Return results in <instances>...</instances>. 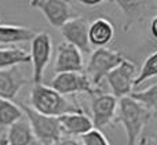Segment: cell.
Listing matches in <instances>:
<instances>
[{
  "instance_id": "6da1fadb",
  "label": "cell",
  "mask_w": 157,
  "mask_h": 145,
  "mask_svg": "<svg viewBox=\"0 0 157 145\" xmlns=\"http://www.w3.org/2000/svg\"><path fill=\"white\" fill-rule=\"evenodd\" d=\"M30 108L41 115L52 118H59L68 113L84 112L81 107L43 83L33 86L30 91Z\"/></svg>"
},
{
  "instance_id": "7a4b0ae2",
  "label": "cell",
  "mask_w": 157,
  "mask_h": 145,
  "mask_svg": "<svg viewBox=\"0 0 157 145\" xmlns=\"http://www.w3.org/2000/svg\"><path fill=\"white\" fill-rule=\"evenodd\" d=\"M117 120L121 122L127 134V145H135L142 135L145 126L147 124L152 113L141 105L138 101L132 100L130 96L120 98L117 107Z\"/></svg>"
},
{
  "instance_id": "3957f363",
  "label": "cell",
  "mask_w": 157,
  "mask_h": 145,
  "mask_svg": "<svg viewBox=\"0 0 157 145\" xmlns=\"http://www.w3.org/2000/svg\"><path fill=\"white\" fill-rule=\"evenodd\" d=\"M18 105L26 116V120L29 122L36 141L40 145H57L58 141L63 137L58 118L41 115L26 104Z\"/></svg>"
},
{
  "instance_id": "277c9868",
  "label": "cell",
  "mask_w": 157,
  "mask_h": 145,
  "mask_svg": "<svg viewBox=\"0 0 157 145\" xmlns=\"http://www.w3.org/2000/svg\"><path fill=\"white\" fill-rule=\"evenodd\" d=\"M124 60L125 58L119 51L109 50L106 47L95 49L91 53V57L87 62L84 73L90 79L91 84L97 88L101 84L103 77H106L109 72H112L116 66H119Z\"/></svg>"
},
{
  "instance_id": "5b68a950",
  "label": "cell",
  "mask_w": 157,
  "mask_h": 145,
  "mask_svg": "<svg viewBox=\"0 0 157 145\" xmlns=\"http://www.w3.org/2000/svg\"><path fill=\"white\" fill-rule=\"evenodd\" d=\"M52 54V41L51 36L47 32H39L30 41V64L33 68L32 79L35 84L41 83L47 65L51 60Z\"/></svg>"
},
{
  "instance_id": "8992f818",
  "label": "cell",
  "mask_w": 157,
  "mask_h": 145,
  "mask_svg": "<svg viewBox=\"0 0 157 145\" xmlns=\"http://www.w3.org/2000/svg\"><path fill=\"white\" fill-rule=\"evenodd\" d=\"M138 76V68L132 61L125 58L119 66L109 72L105 79L116 98H124L131 96L135 79Z\"/></svg>"
},
{
  "instance_id": "52a82bcc",
  "label": "cell",
  "mask_w": 157,
  "mask_h": 145,
  "mask_svg": "<svg viewBox=\"0 0 157 145\" xmlns=\"http://www.w3.org/2000/svg\"><path fill=\"white\" fill-rule=\"evenodd\" d=\"M50 87L65 97L77 93H88L90 96L97 93V88L91 84L84 71L57 73L50 82Z\"/></svg>"
},
{
  "instance_id": "ba28073f",
  "label": "cell",
  "mask_w": 157,
  "mask_h": 145,
  "mask_svg": "<svg viewBox=\"0 0 157 145\" xmlns=\"http://www.w3.org/2000/svg\"><path fill=\"white\" fill-rule=\"evenodd\" d=\"M119 100L113 94L95 93L91 96V120L94 129H103L112 122L117 115Z\"/></svg>"
},
{
  "instance_id": "9c48e42d",
  "label": "cell",
  "mask_w": 157,
  "mask_h": 145,
  "mask_svg": "<svg viewBox=\"0 0 157 145\" xmlns=\"http://www.w3.org/2000/svg\"><path fill=\"white\" fill-rule=\"evenodd\" d=\"M30 7L40 10L48 24L58 29L73 18L71 4L63 0H33L30 2Z\"/></svg>"
},
{
  "instance_id": "30bf717a",
  "label": "cell",
  "mask_w": 157,
  "mask_h": 145,
  "mask_svg": "<svg viewBox=\"0 0 157 145\" xmlns=\"http://www.w3.org/2000/svg\"><path fill=\"white\" fill-rule=\"evenodd\" d=\"M61 35L66 43L72 44L80 53H91V46L88 41V24L83 17H73L62 28Z\"/></svg>"
},
{
  "instance_id": "8fae6325",
  "label": "cell",
  "mask_w": 157,
  "mask_h": 145,
  "mask_svg": "<svg viewBox=\"0 0 157 145\" xmlns=\"http://www.w3.org/2000/svg\"><path fill=\"white\" fill-rule=\"evenodd\" d=\"M55 73H66V72H83L84 60L81 53L75 46L62 41L57 47V57L54 65Z\"/></svg>"
},
{
  "instance_id": "7c38bea8",
  "label": "cell",
  "mask_w": 157,
  "mask_h": 145,
  "mask_svg": "<svg viewBox=\"0 0 157 145\" xmlns=\"http://www.w3.org/2000/svg\"><path fill=\"white\" fill-rule=\"evenodd\" d=\"M26 83L28 79L24 77L17 66L10 69H0V98L13 101Z\"/></svg>"
},
{
  "instance_id": "4fadbf2b",
  "label": "cell",
  "mask_w": 157,
  "mask_h": 145,
  "mask_svg": "<svg viewBox=\"0 0 157 145\" xmlns=\"http://www.w3.org/2000/svg\"><path fill=\"white\" fill-rule=\"evenodd\" d=\"M58 120H59L63 135L66 137H77V135L81 137L94 129L91 118H88L84 112L68 113V115L59 116Z\"/></svg>"
},
{
  "instance_id": "5bb4252c",
  "label": "cell",
  "mask_w": 157,
  "mask_h": 145,
  "mask_svg": "<svg viewBox=\"0 0 157 145\" xmlns=\"http://www.w3.org/2000/svg\"><path fill=\"white\" fill-rule=\"evenodd\" d=\"M114 37V26L109 19L97 18L88 25V41L90 46L97 49L108 46Z\"/></svg>"
},
{
  "instance_id": "9a60e30c",
  "label": "cell",
  "mask_w": 157,
  "mask_h": 145,
  "mask_svg": "<svg viewBox=\"0 0 157 145\" xmlns=\"http://www.w3.org/2000/svg\"><path fill=\"white\" fill-rule=\"evenodd\" d=\"M7 145H36L35 135L30 129V124L28 120H18L17 123L11 124L7 134L4 135Z\"/></svg>"
},
{
  "instance_id": "2e32d148",
  "label": "cell",
  "mask_w": 157,
  "mask_h": 145,
  "mask_svg": "<svg viewBox=\"0 0 157 145\" xmlns=\"http://www.w3.org/2000/svg\"><path fill=\"white\" fill-rule=\"evenodd\" d=\"M36 32L25 26L0 25V44H18L32 41Z\"/></svg>"
},
{
  "instance_id": "e0dca14e",
  "label": "cell",
  "mask_w": 157,
  "mask_h": 145,
  "mask_svg": "<svg viewBox=\"0 0 157 145\" xmlns=\"http://www.w3.org/2000/svg\"><path fill=\"white\" fill-rule=\"evenodd\" d=\"M30 62V57L25 50L18 47L0 49V69L15 68L17 65Z\"/></svg>"
},
{
  "instance_id": "ac0fdd59",
  "label": "cell",
  "mask_w": 157,
  "mask_h": 145,
  "mask_svg": "<svg viewBox=\"0 0 157 145\" xmlns=\"http://www.w3.org/2000/svg\"><path fill=\"white\" fill-rule=\"evenodd\" d=\"M22 116L24 112L18 104L0 98V127H10L11 124L21 120Z\"/></svg>"
},
{
  "instance_id": "d6986e66",
  "label": "cell",
  "mask_w": 157,
  "mask_h": 145,
  "mask_svg": "<svg viewBox=\"0 0 157 145\" xmlns=\"http://www.w3.org/2000/svg\"><path fill=\"white\" fill-rule=\"evenodd\" d=\"M130 97L135 101H138L141 105H144L149 112L153 111V112L157 113V83L145 88V90L131 93Z\"/></svg>"
},
{
  "instance_id": "ffe728a7",
  "label": "cell",
  "mask_w": 157,
  "mask_h": 145,
  "mask_svg": "<svg viewBox=\"0 0 157 145\" xmlns=\"http://www.w3.org/2000/svg\"><path fill=\"white\" fill-rule=\"evenodd\" d=\"M117 6L125 13V30L130 29V26L135 22L139 17V13L145 8V2H125V0H116Z\"/></svg>"
},
{
  "instance_id": "44dd1931",
  "label": "cell",
  "mask_w": 157,
  "mask_h": 145,
  "mask_svg": "<svg viewBox=\"0 0 157 145\" xmlns=\"http://www.w3.org/2000/svg\"><path fill=\"white\" fill-rule=\"evenodd\" d=\"M155 76H157V50L145 60L144 65L141 66V69L138 72V76H136L134 86L142 84L145 80L150 79V77H155Z\"/></svg>"
},
{
  "instance_id": "7402d4cb",
  "label": "cell",
  "mask_w": 157,
  "mask_h": 145,
  "mask_svg": "<svg viewBox=\"0 0 157 145\" xmlns=\"http://www.w3.org/2000/svg\"><path fill=\"white\" fill-rule=\"evenodd\" d=\"M80 141L83 145H110L108 138L98 129H92L88 133H86L84 135H81Z\"/></svg>"
},
{
  "instance_id": "603a6c76",
  "label": "cell",
  "mask_w": 157,
  "mask_h": 145,
  "mask_svg": "<svg viewBox=\"0 0 157 145\" xmlns=\"http://www.w3.org/2000/svg\"><path fill=\"white\" fill-rule=\"evenodd\" d=\"M135 145H157V138H155L153 135H150V134L141 135Z\"/></svg>"
},
{
  "instance_id": "cb8c5ba5",
  "label": "cell",
  "mask_w": 157,
  "mask_h": 145,
  "mask_svg": "<svg viewBox=\"0 0 157 145\" xmlns=\"http://www.w3.org/2000/svg\"><path fill=\"white\" fill-rule=\"evenodd\" d=\"M57 145H83L80 140L75 137H62L59 141L57 143Z\"/></svg>"
},
{
  "instance_id": "d4e9b609",
  "label": "cell",
  "mask_w": 157,
  "mask_h": 145,
  "mask_svg": "<svg viewBox=\"0 0 157 145\" xmlns=\"http://www.w3.org/2000/svg\"><path fill=\"white\" fill-rule=\"evenodd\" d=\"M150 33H152V36L157 40V15L153 17V19L150 21Z\"/></svg>"
},
{
  "instance_id": "484cf974",
  "label": "cell",
  "mask_w": 157,
  "mask_h": 145,
  "mask_svg": "<svg viewBox=\"0 0 157 145\" xmlns=\"http://www.w3.org/2000/svg\"><path fill=\"white\" fill-rule=\"evenodd\" d=\"M81 4L84 6H90V7H92V6H98L101 4V3H103V0H81Z\"/></svg>"
},
{
  "instance_id": "4316f807",
  "label": "cell",
  "mask_w": 157,
  "mask_h": 145,
  "mask_svg": "<svg viewBox=\"0 0 157 145\" xmlns=\"http://www.w3.org/2000/svg\"><path fill=\"white\" fill-rule=\"evenodd\" d=\"M0 145H7V143H6V138H4V135H3V137L0 138Z\"/></svg>"
}]
</instances>
